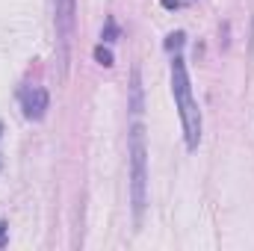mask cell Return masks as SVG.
<instances>
[{"instance_id": "cell-7", "label": "cell", "mask_w": 254, "mask_h": 251, "mask_svg": "<svg viewBox=\"0 0 254 251\" xmlns=\"http://www.w3.org/2000/svg\"><path fill=\"white\" fill-rule=\"evenodd\" d=\"M116 36H119V27H116V21H113V18H107V30L101 33V39L110 45V42H116Z\"/></svg>"}, {"instance_id": "cell-8", "label": "cell", "mask_w": 254, "mask_h": 251, "mask_svg": "<svg viewBox=\"0 0 254 251\" xmlns=\"http://www.w3.org/2000/svg\"><path fill=\"white\" fill-rule=\"evenodd\" d=\"M6 234H9V225H6V222H0V249L6 246Z\"/></svg>"}, {"instance_id": "cell-4", "label": "cell", "mask_w": 254, "mask_h": 251, "mask_svg": "<svg viewBox=\"0 0 254 251\" xmlns=\"http://www.w3.org/2000/svg\"><path fill=\"white\" fill-rule=\"evenodd\" d=\"M18 104H21L27 122H42V119L48 116L51 98H48V89H45V86H24V89L18 92Z\"/></svg>"}, {"instance_id": "cell-1", "label": "cell", "mask_w": 254, "mask_h": 251, "mask_svg": "<svg viewBox=\"0 0 254 251\" xmlns=\"http://www.w3.org/2000/svg\"><path fill=\"white\" fill-rule=\"evenodd\" d=\"M172 95H175V107H178V113H181L187 148L195 151V148L201 145V110H198V101L192 98L190 71H187V60H184L181 54L172 57Z\"/></svg>"}, {"instance_id": "cell-3", "label": "cell", "mask_w": 254, "mask_h": 251, "mask_svg": "<svg viewBox=\"0 0 254 251\" xmlns=\"http://www.w3.org/2000/svg\"><path fill=\"white\" fill-rule=\"evenodd\" d=\"M74 24H77V0H54V30H57V60L60 74H68L71 63V42H74Z\"/></svg>"}, {"instance_id": "cell-6", "label": "cell", "mask_w": 254, "mask_h": 251, "mask_svg": "<svg viewBox=\"0 0 254 251\" xmlns=\"http://www.w3.org/2000/svg\"><path fill=\"white\" fill-rule=\"evenodd\" d=\"M95 60L104 65V68H110V65H113V51H110L107 45H98V48H95Z\"/></svg>"}, {"instance_id": "cell-2", "label": "cell", "mask_w": 254, "mask_h": 251, "mask_svg": "<svg viewBox=\"0 0 254 251\" xmlns=\"http://www.w3.org/2000/svg\"><path fill=\"white\" fill-rule=\"evenodd\" d=\"M127 154H130V201L133 216L142 222L145 204H148V145H145V125L142 116H133L127 133Z\"/></svg>"}, {"instance_id": "cell-5", "label": "cell", "mask_w": 254, "mask_h": 251, "mask_svg": "<svg viewBox=\"0 0 254 251\" xmlns=\"http://www.w3.org/2000/svg\"><path fill=\"white\" fill-rule=\"evenodd\" d=\"M184 39H187L184 33H172V36L166 39V51H169V54H181V48H184Z\"/></svg>"}, {"instance_id": "cell-9", "label": "cell", "mask_w": 254, "mask_h": 251, "mask_svg": "<svg viewBox=\"0 0 254 251\" xmlns=\"http://www.w3.org/2000/svg\"><path fill=\"white\" fill-rule=\"evenodd\" d=\"M0 139H3V125H0ZM0 163H3V160H0Z\"/></svg>"}]
</instances>
